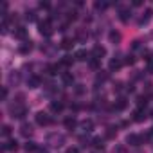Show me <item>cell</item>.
<instances>
[{
  "label": "cell",
  "instance_id": "obj_1",
  "mask_svg": "<svg viewBox=\"0 0 153 153\" xmlns=\"http://www.w3.org/2000/svg\"><path fill=\"white\" fill-rule=\"evenodd\" d=\"M11 114H13V117H16V119H24V117L27 115V108H25L24 105L16 103L15 106H11Z\"/></svg>",
  "mask_w": 153,
  "mask_h": 153
},
{
  "label": "cell",
  "instance_id": "obj_2",
  "mask_svg": "<svg viewBox=\"0 0 153 153\" xmlns=\"http://www.w3.org/2000/svg\"><path fill=\"white\" fill-rule=\"evenodd\" d=\"M38 29H40V33H42V34H45V36H51V34H52V25H51V20L40 22Z\"/></svg>",
  "mask_w": 153,
  "mask_h": 153
},
{
  "label": "cell",
  "instance_id": "obj_3",
  "mask_svg": "<svg viewBox=\"0 0 153 153\" xmlns=\"http://www.w3.org/2000/svg\"><path fill=\"white\" fill-rule=\"evenodd\" d=\"M36 123H38L40 126H47V124L52 123V119H51L45 112H40V114H36Z\"/></svg>",
  "mask_w": 153,
  "mask_h": 153
},
{
  "label": "cell",
  "instance_id": "obj_4",
  "mask_svg": "<svg viewBox=\"0 0 153 153\" xmlns=\"http://www.w3.org/2000/svg\"><path fill=\"white\" fill-rule=\"evenodd\" d=\"M142 139H144V137H140V135H135V133H131V135H128V137H126V142H128V144H131V146H140Z\"/></svg>",
  "mask_w": 153,
  "mask_h": 153
},
{
  "label": "cell",
  "instance_id": "obj_5",
  "mask_svg": "<svg viewBox=\"0 0 153 153\" xmlns=\"http://www.w3.org/2000/svg\"><path fill=\"white\" fill-rule=\"evenodd\" d=\"M105 54H106V49H105L103 45H96V47H94V51H92V56H94L96 59H101Z\"/></svg>",
  "mask_w": 153,
  "mask_h": 153
},
{
  "label": "cell",
  "instance_id": "obj_6",
  "mask_svg": "<svg viewBox=\"0 0 153 153\" xmlns=\"http://www.w3.org/2000/svg\"><path fill=\"white\" fill-rule=\"evenodd\" d=\"M27 85H29V88H38L42 85V79L38 78V76H31V78L27 79Z\"/></svg>",
  "mask_w": 153,
  "mask_h": 153
},
{
  "label": "cell",
  "instance_id": "obj_7",
  "mask_svg": "<svg viewBox=\"0 0 153 153\" xmlns=\"http://www.w3.org/2000/svg\"><path fill=\"white\" fill-rule=\"evenodd\" d=\"M20 133H22L24 137H29V135H33V126H31L29 123H24V124L20 126Z\"/></svg>",
  "mask_w": 153,
  "mask_h": 153
},
{
  "label": "cell",
  "instance_id": "obj_8",
  "mask_svg": "<svg viewBox=\"0 0 153 153\" xmlns=\"http://www.w3.org/2000/svg\"><path fill=\"white\" fill-rule=\"evenodd\" d=\"M65 140V137L63 135H56V133H52V135H49V142H54L52 146H61V142Z\"/></svg>",
  "mask_w": 153,
  "mask_h": 153
},
{
  "label": "cell",
  "instance_id": "obj_9",
  "mask_svg": "<svg viewBox=\"0 0 153 153\" xmlns=\"http://www.w3.org/2000/svg\"><path fill=\"white\" fill-rule=\"evenodd\" d=\"M130 16H131V11H130V9H121V11H119V20H121V22L126 24V22L130 20Z\"/></svg>",
  "mask_w": 153,
  "mask_h": 153
},
{
  "label": "cell",
  "instance_id": "obj_10",
  "mask_svg": "<svg viewBox=\"0 0 153 153\" xmlns=\"http://www.w3.org/2000/svg\"><path fill=\"white\" fill-rule=\"evenodd\" d=\"M126 106H128V101H126V99L123 97V99H119V101H117V103L114 105V110H117V112H121V110H124Z\"/></svg>",
  "mask_w": 153,
  "mask_h": 153
},
{
  "label": "cell",
  "instance_id": "obj_11",
  "mask_svg": "<svg viewBox=\"0 0 153 153\" xmlns=\"http://www.w3.org/2000/svg\"><path fill=\"white\" fill-rule=\"evenodd\" d=\"M151 15H153V11H151V9H146V15H144V16H142L140 20H139V24H140V25H146V24L149 22Z\"/></svg>",
  "mask_w": 153,
  "mask_h": 153
},
{
  "label": "cell",
  "instance_id": "obj_12",
  "mask_svg": "<svg viewBox=\"0 0 153 153\" xmlns=\"http://www.w3.org/2000/svg\"><path fill=\"white\" fill-rule=\"evenodd\" d=\"M72 45H74V40L72 38H63L61 40V49H72Z\"/></svg>",
  "mask_w": 153,
  "mask_h": 153
},
{
  "label": "cell",
  "instance_id": "obj_13",
  "mask_svg": "<svg viewBox=\"0 0 153 153\" xmlns=\"http://www.w3.org/2000/svg\"><path fill=\"white\" fill-rule=\"evenodd\" d=\"M121 67H123V61H121L119 58H115V59L110 61V70H119Z\"/></svg>",
  "mask_w": 153,
  "mask_h": 153
},
{
  "label": "cell",
  "instance_id": "obj_14",
  "mask_svg": "<svg viewBox=\"0 0 153 153\" xmlns=\"http://www.w3.org/2000/svg\"><path fill=\"white\" fill-rule=\"evenodd\" d=\"M146 119V114L142 112V110H135V114H133V121H137V123H142Z\"/></svg>",
  "mask_w": 153,
  "mask_h": 153
},
{
  "label": "cell",
  "instance_id": "obj_15",
  "mask_svg": "<svg viewBox=\"0 0 153 153\" xmlns=\"http://www.w3.org/2000/svg\"><path fill=\"white\" fill-rule=\"evenodd\" d=\"M76 124H78V123H76V119H74V117L65 119V128H67V130H74V128H76Z\"/></svg>",
  "mask_w": 153,
  "mask_h": 153
},
{
  "label": "cell",
  "instance_id": "obj_16",
  "mask_svg": "<svg viewBox=\"0 0 153 153\" xmlns=\"http://www.w3.org/2000/svg\"><path fill=\"white\" fill-rule=\"evenodd\" d=\"M15 36H16V38H25V36H27V29H25V27H22V25H20V27H16Z\"/></svg>",
  "mask_w": 153,
  "mask_h": 153
},
{
  "label": "cell",
  "instance_id": "obj_17",
  "mask_svg": "<svg viewBox=\"0 0 153 153\" xmlns=\"http://www.w3.org/2000/svg\"><path fill=\"white\" fill-rule=\"evenodd\" d=\"M24 148H25V151H29V153H38V146H36V142H27Z\"/></svg>",
  "mask_w": 153,
  "mask_h": 153
},
{
  "label": "cell",
  "instance_id": "obj_18",
  "mask_svg": "<svg viewBox=\"0 0 153 153\" xmlns=\"http://www.w3.org/2000/svg\"><path fill=\"white\" fill-rule=\"evenodd\" d=\"M76 59H79V61L88 59V52L87 51H78V52H76Z\"/></svg>",
  "mask_w": 153,
  "mask_h": 153
},
{
  "label": "cell",
  "instance_id": "obj_19",
  "mask_svg": "<svg viewBox=\"0 0 153 153\" xmlns=\"http://www.w3.org/2000/svg\"><path fill=\"white\" fill-rule=\"evenodd\" d=\"M31 49H33V42H25V45L20 47V52L22 54H27V52H31Z\"/></svg>",
  "mask_w": 153,
  "mask_h": 153
},
{
  "label": "cell",
  "instance_id": "obj_20",
  "mask_svg": "<svg viewBox=\"0 0 153 153\" xmlns=\"http://www.w3.org/2000/svg\"><path fill=\"white\" fill-rule=\"evenodd\" d=\"M51 110H52V112H61V110H63V103L52 101V103H51Z\"/></svg>",
  "mask_w": 153,
  "mask_h": 153
},
{
  "label": "cell",
  "instance_id": "obj_21",
  "mask_svg": "<svg viewBox=\"0 0 153 153\" xmlns=\"http://www.w3.org/2000/svg\"><path fill=\"white\" fill-rule=\"evenodd\" d=\"M61 79H63V83H67V85H70V83L74 81V78H72V74H68V72L61 74Z\"/></svg>",
  "mask_w": 153,
  "mask_h": 153
},
{
  "label": "cell",
  "instance_id": "obj_22",
  "mask_svg": "<svg viewBox=\"0 0 153 153\" xmlns=\"http://www.w3.org/2000/svg\"><path fill=\"white\" fill-rule=\"evenodd\" d=\"M58 70H59V65H58V63L47 65V72H49V74H58Z\"/></svg>",
  "mask_w": 153,
  "mask_h": 153
},
{
  "label": "cell",
  "instance_id": "obj_23",
  "mask_svg": "<svg viewBox=\"0 0 153 153\" xmlns=\"http://www.w3.org/2000/svg\"><path fill=\"white\" fill-rule=\"evenodd\" d=\"M103 142H105V140H103L101 137H96V139L92 140V144H94V146H96L97 149H103V148H105V144H103Z\"/></svg>",
  "mask_w": 153,
  "mask_h": 153
},
{
  "label": "cell",
  "instance_id": "obj_24",
  "mask_svg": "<svg viewBox=\"0 0 153 153\" xmlns=\"http://www.w3.org/2000/svg\"><path fill=\"white\" fill-rule=\"evenodd\" d=\"M81 126H83V130H85V131H92L94 123H92V121H83V123H81Z\"/></svg>",
  "mask_w": 153,
  "mask_h": 153
},
{
  "label": "cell",
  "instance_id": "obj_25",
  "mask_svg": "<svg viewBox=\"0 0 153 153\" xmlns=\"http://www.w3.org/2000/svg\"><path fill=\"white\" fill-rule=\"evenodd\" d=\"M115 135H117V128H114V126L108 128V131H106V139H114Z\"/></svg>",
  "mask_w": 153,
  "mask_h": 153
},
{
  "label": "cell",
  "instance_id": "obj_26",
  "mask_svg": "<svg viewBox=\"0 0 153 153\" xmlns=\"http://www.w3.org/2000/svg\"><path fill=\"white\" fill-rule=\"evenodd\" d=\"M72 61H74V58H72V56H63V59H61V63H63L65 67L72 65Z\"/></svg>",
  "mask_w": 153,
  "mask_h": 153
},
{
  "label": "cell",
  "instance_id": "obj_27",
  "mask_svg": "<svg viewBox=\"0 0 153 153\" xmlns=\"http://www.w3.org/2000/svg\"><path fill=\"white\" fill-rule=\"evenodd\" d=\"M106 79H108V74H106V72H103V74H97V78H96V81H97V83H99V81L103 83V81H106Z\"/></svg>",
  "mask_w": 153,
  "mask_h": 153
},
{
  "label": "cell",
  "instance_id": "obj_28",
  "mask_svg": "<svg viewBox=\"0 0 153 153\" xmlns=\"http://www.w3.org/2000/svg\"><path fill=\"white\" fill-rule=\"evenodd\" d=\"M137 105H139V106H146V105H148L146 96H139V97H137Z\"/></svg>",
  "mask_w": 153,
  "mask_h": 153
},
{
  "label": "cell",
  "instance_id": "obj_29",
  "mask_svg": "<svg viewBox=\"0 0 153 153\" xmlns=\"http://www.w3.org/2000/svg\"><path fill=\"white\" fill-rule=\"evenodd\" d=\"M16 148H18V142H16V140H9L4 149H16Z\"/></svg>",
  "mask_w": 153,
  "mask_h": 153
},
{
  "label": "cell",
  "instance_id": "obj_30",
  "mask_svg": "<svg viewBox=\"0 0 153 153\" xmlns=\"http://www.w3.org/2000/svg\"><path fill=\"white\" fill-rule=\"evenodd\" d=\"M25 18H27V20H31V22H33V20H36V11H27Z\"/></svg>",
  "mask_w": 153,
  "mask_h": 153
},
{
  "label": "cell",
  "instance_id": "obj_31",
  "mask_svg": "<svg viewBox=\"0 0 153 153\" xmlns=\"http://www.w3.org/2000/svg\"><path fill=\"white\" fill-rule=\"evenodd\" d=\"M119 38H121V36H119V33H115V31H112V33H110V40H112V42H119Z\"/></svg>",
  "mask_w": 153,
  "mask_h": 153
},
{
  "label": "cell",
  "instance_id": "obj_32",
  "mask_svg": "<svg viewBox=\"0 0 153 153\" xmlns=\"http://www.w3.org/2000/svg\"><path fill=\"white\" fill-rule=\"evenodd\" d=\"M76 36H78L79 40H85V38H87V34H85V31H83V29H79L78 33H76Z\"/></svg>",
  "mask_w": 153,
  "mask_h": 153
},
{
  "label": "cell",
  "instance_id": "obj_33",
  "mask_svg": "<svg viewBox=\"0 0 153 153\" xmlns=\"http://www.w3.org/2000/svg\"><path fill=\"white\" fill-rule=\"evenodd\" d=\"M108 7V4H105V2H96V9H106Z\"/></svg>",
  "mask_w": 153,
  "mask_h": 153
},
{
  "label": "cell",
  "instance_id": "obj_34",
  "mask_svg": "<svg viewBox=\"0 0 153 153\" xmlns=\"http://www.w3.org/2000/svg\"><path fill=\"white\" fill-rule=\"evenodd\" d=\"M124 63H126V65H133V63H135V58H133V56H126Z\"/></svg>",
  "mask_w": 153,
  "mask_h": 153
},
{
  "label": "cell",
  "instance_id": "obj_35",
  "mask_svg": "<svg viewBox=\"0 0 153 153\" xmlns=\"http://www.w3.org/2000/svg\"><path fill=\"white\" fill-rule=\"evenodd\" d=\"M90 67H92V68H97V67H99V59L92 58V59H90Z\"/></svg>",
  "mask_w": 153,
  "mask_h": 153
},
{
  "label": "cell",
  "instance_id": "obj_36",
  "mask_svg": "<svg viewBox=\"0 0 153 153\" xmlns=\"http://www.w3.org/2000/svg\"><path fill=\"white\" fill-rule=\"evenodd\" d=\"M9 133H11V128H9V126H7V124H6V126H4V128H2V135H6V137H7V135H9Z\"/></svg>",
  "mask_w": 153,
  "mask_h": 153
},
{
  "label": "cell",
  "instance_id": "obj_37",
  "mask_svg": "<svg viewBox=\"0 0 153 153\" xmlns=\"http://www.w3.org/2000/svg\"><path fill=\"white\" fill-rule=\"evenodd\" d=\"M79 142H81V146H90V140H88L87 137H81V139H79Z\"/></svg>",
  "mask_w": 153,
  "mask_h": 153
},
{
  "label": "cell",
  "instance_id": "obj_38",
  "mask_svg": "<svg viewBox=\"0 0 153 153\" xmlns=\"http://www.w3.org/2000/svg\"><path fill=\"white\" fill-rule=\"evenodd\" d=\"M142 56H146L144 59H148V61H151V52H149V51H144V52H142Z\"/></svg>",
  "mask_w": 153,
  "mask_h": 153
},
{
  "label": "cell",
  "instance_id": "obj_39",
  "mask_svg": "<svg viewBox=\"0 0 153 153\" xmlns=\"http://www.w3.org/2000/svg\"><path fill=\"white\" fill-rule=\"evenodd\" d=\"M83 92H85V88H83V85H78V88H76V94H79V96H81Z\"/></svg>",
  "mask_w": 153,
  "mask_h": 153
},
{
  "label": "cell",
  "instance_id": "obj_40",
  "mask_svg": "<svg viewBox=\"0 0 153 153\" xmlns=\"http://www.w3.org/2000/svg\"><path fill=\"white\" fill-rule=\"evenodd\" d=\"M76 15H78V13H76V11H72V13H68V20H76Z\"/></svg>",
  "mask_w": 153,
  "mask_h": 153
},
{
  "label": "cell",
  "instance_id": "obj_41",
  "mask_svg": "<svg viewBox=\"0 0 153 153\" xmlns=\"http://www.w3.org/2000/svg\"><path fill=\"white\" fill-rule=\"evenodd\" d=\"M40 7L42 9H49V2H40Z\"/></svg>",
  "mask_w": 153,
  "mask_h": 153
},
{
  "label": "cell",
  "instance_id": "obj_42",
  "mask_svg": "<svg viewBox=\"0 0 153 153\" xmlns=\"http://www.w3.org/2000/svg\"><path fill=\"white\" fill-rule=\"evenodd\" d=\"M6 97H7V88L4 87V88H2V99H6Z\"/></svg>",
  "mask_w": 153,
  "mask_h": 153
},
{
  "label": "cell",
  "instance_id": "obj_43",
  "mask_svg": "<svg viewBox=\"0 0 153 153\" xmlns=\"http://www.w3.org/2000/svg\"><path fill=\"white\" fill-rule=\"evenodd\" d=\"M67 153H79V151H78V149H76V148H70V149H68Z\"/></svg>",
  "mask_w": 153,
  "mask_h": 153
},
{
  "label": "cell",
  "instance_id": "obj_44",
  "mask_svg": "<svg viewBox=\"0 0 153 153\" xmlns=\"http://www.w3.org/2000/svg\"><path fill=\"white\" fill-rule=\"evenodd\" d=\"M38 153H49V151H47L45 148H38Z\"/></svg>",
  "mask_w": 153,
  "mask_h": 153
},
{
  "label": "cell",
  "instance_id": "obj_45",
  "mask_svg": "<svg viewBox=\"0 0 153 153\" xmlns=\"http://www.w3.org/2000/svg\"><path fill=\"white\" fill-rule=\"evenodd\" d=\"M149 135H153V128H151V130H149Z\"/></svg>",
  "mask_w": 153,
  "mask_h": 153
}]
</instances>
